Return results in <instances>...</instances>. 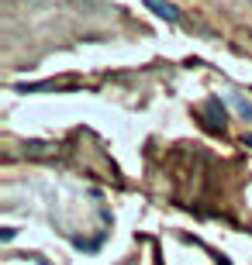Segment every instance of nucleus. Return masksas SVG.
I'll return each instance as SVG.
<instances>
[{"label":"nucleus","instance_id":"obj_5","mask_svg":"<svg viewBox=\"0 0 252 265\" xmlns=\"http://www.w3.org/2000/svg\"><path fill=\"white\" fill-rule=\"evenodd\" d=\"M218 265H232V262H225V259H218Z\"/></svg>","mask_w":252,"mask_h":265},{"label":"nucleus","instance_id":"obj_3","mask_svg":"<svg viewBox=\"0 0 252 265\" xmlns=\"http://www.w3.org/2000/svg\"><path fill=\"white\" fill-rule=\"evenodd\" d=\"M232 104L239 107V114H242V117H252V107H249V100H242V97H232Z\"/></svg>","mask_w":252,"mask_h":265},{"label":"nucleus","instance_id":"obj_4","mask_svg":"<svg viewBox=\"0 0 252 265\" xmlns=\"http://www.w3.org/2000/svg\"><path fill=\"white\" fill-rule=\"evenodd\" d=\"M246 145H249V148H252V134H246Z\"/></svg>","mask_w":252,"mask_h":265},{"label":"nucleus","instance_id":"obj_1","mask_svg":"<svg viewBox=\"0 0 252 265\" xmlns=\"http://www.w3.org/2000/svg\"><path fill=\"white\" fill-rule=\"evenodd\" d=\"M145 7H149V10H156V14H159V17H166V21H176V17H180V10H176L169 0H145Z\"/></svg>","mask_w":252,"mask_h":265},{"label":"nucleus","instance_id":"obj_2","mask_svg":"<svg viewBox=\"0 0 252 265\" xmlns=\"http://www.w3.org/2000/svg\"><path fill=\"white\" fill-rule=\"evenodd\" d=\"M204 110L211 114V128H225V110H221V104H218V100H207V104H204Z\"/></svg>","mask_w":252,"mask_h":265}]
</instances>
